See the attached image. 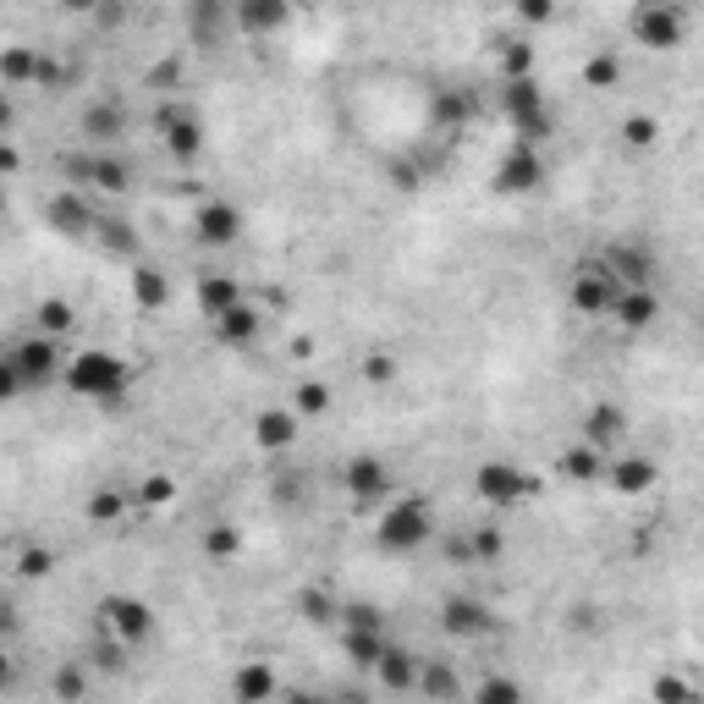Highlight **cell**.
<instances>
[{
	"label": "cell",
	"mask_w": 704,
	"mask_h": 704,
	"mask_svg": "<svg viewBox=\"0 0 704 704\" xmlns=\"http://www.w3.org/2000/svg\"><path fill=\"white\" fill-rule=\"evenodd\" d=\"M61 380H67L72 397H88V402H121V397L133 391V369L105 348L72 352V363H67Z\"/></svg>",
	"instance_id": "obj_1"
},
{
	"label": "cell",
	"mask_w": 704,
	"mask_h": 704,
	"mask_svg": "<svg viewBox=\"0 0 704 704\" xmlns=\"http://www.w3.org/2000/svg\"><path fill=\"white\" fill-rule=\"evenodd\" d=\"M430 534H436L430 507H424L419 496H402V501L385 507V518H380V528H374V545H380L385 556H408V550L430 545Z\"/></svg>",
	"instance_id": "obj_2"
},
{
	"label": "cell",
	"mask_w": 704,
	"mask_h": 704,
	"mask_svg": "<svg viewBox=\"0 0 704 704\" xmlns=\"http://www.w3.org/2000/svg\"><path fill=\"white\" fill-rule=\"evenodd\" d=\"M501 110H507V121L518 127V144H545L550 133H556V116H550V105H545V94L534 78H507L501 88Z\"/></svg>",
	"instance_id": "obj_3"
},
{
	"label": "cell",
	"mask_w": 704,
	"mask_h": 704,
	"mask_svg": "<svg viewBox=\"0 0 704 704\" xmlns=\"http://www.w3.org/2000/svg\"><path fill=\"white\" fill-rule=\"evenodd\" d=\"M17 369H22V380H28V391H45V385H56L67 369H61V336H50V331H33V336H22V342H11L6 352Z\"/></svg>",
	"instance_id": "obj_4"
},
{
	"label": "cell",
	"mask_w": 704,
	"mask_h": 704,
	"mask_svg": "<svg viewBox=\"0 0 704 704\" xmlns=\"http://www.w3.org/2000/svg\"><path fill=\"white\" fill-rule=\"evenodd\" d=\"M627 28H633V39H638L644 50H677V45H683V33H688V17H683V6H655V0H638Z\"/></svg>",
	"instance_id": "obj_5"
},
{
	"label": "cell",
	"mask_w": 704,
	"mask_h": 704,
	"mask_svg": "<svg viewBox=\"0 0 704 704\" xmlns=\"http://www.w3.org/2000/svg\"><path fill=\"white\" fill-rule=\"evenodd\" d=\"M473 490H479L485 507H518V501H528L539 485L528 479L518 462H479V468H473Z\"/></svg>",
	"instance_id": "obj_6"
},
{
	"label": "cell",
	"mask_w": 704,
	"mask_h": 704,
	"mask_svg": "<svg viewBox=\"0 0 704 704\" xmlns=\"http://www.w3.org/2000/svg\"><path fill=\"white\" fill-rule=\"evenodd\" d=\"M616 292H622V281L606 275L595 260H584V270L573 275V286H567V303L584 314V320H606L616 309Z\"/></svg>",
	"instance_id": "obj_7"
},
{
	"label": "cell",
	"mask_w": 704,
	"mask_h": 704,
	"mask_svg": "<svg viewBox=\"0 0 704 704\" xmlns=\"http://www.w3.org/2000/svg\"><path fill=\"white\" fill-rule=\"evenodd\" d=\"M99 622H105L110 638H127V644H144L155 633V612L138 595H105L99 600Z\"/></svg>",
	"instance_id": "obj_8"
},
{
	"label": "cell",
	"mask_w": 704,
	"mask_h": 704,
	"mask_svg": "<svg viewBox=\"0 0 704 704\" xmlns=\"http://www.w3.org/2000/svg\"><path fill=\"white\" fill-rule=\"evenodd\" d=\"M61 172H72V182H88V187H99V193H127L133 187V160H121V155H67L61 160Z\"/></svg>",
	"instance_id": "obj_9"
},
{
	"label": "cell",
	"mask_w": 704,
	"mask_h": 704,
	"mask_svg": "<svg viewBox=\"0 0 704 704\" xmlns=\"http://www.w3.org/2000/svg\"><path fill=\"white\" fill-rule=\"evenodd\" d=\"M155 127H160L166 149H172L182 166H187V160H198V149H204V121H198V110H193V105H160Z\"/></svg>",
	"instance_id": "obj_10"
},
{
	"label": "cell",
	"mask_w": 704,
	"mask_h": 704,
	"mask_svg": "<svg viewBox=\"0 0 704 704\" xmlns=\"http://www.w3.org/2000/svg\"><path fill=\"white\" fill-rule=\"evenodd\" d=\"M193 232H198L204 248H232V243L243 237V209H237L232 198H204V204L193 209Z\"/></svg>",
	"instance_id": "obj_11"
},
{
	"label": "cell",
	"mask_w": 704,
	"mask_h": 704,
	"mask_svg": "<svg viewBox=\"0 0 704 704\" xmlns=\"http://www.w3.org/2000/svg\"><path fill=\"white\" fill-rule=\"evenodd\" d=\"M589 260L600 264L606 275H616L622 286H655V270H661L644 243H612L606 254H589Z\"/></svg>",
	"instance_id": "obj_12"
},
{
	"label": "cell",
	"mask_w": 704,
	"mask_h": 704,
	"mask_svg": "<svg viewBox=\"0 0 704 704\" xmlns=\"http://www.w3.org/2000/svg\"><path fill=\"white\" fill-rule=\"evenodd\" d=\"M545 182V160H539V149L534 144H512L507 155H501V166H496V193H507V198H524Z\"/></svg>",
	"instance_id": "obj_13"
},
{
	"label": "cell",
	"mask_w": 704,
	"mask_h": 704,
	"mask_svg": "<svg viewBox=\"0 0 704 704\" xmlns=\"http://www.w3.org/2000/svg\"><path fill=\"white\" fill-rule=\"evenodd\" d=\"M440 627L451 638H485V633H496V612L479 595H446L440 600Z\"/></svg>",
	"instance_id": "obj_14"
},
{
	"label": "cell",
	"mask_w": 704,
	"mask_h": 704,
	"mask_svg": "<svg viewBox=\"0 0 704 704\" xmlns=\"http://www.w3.org/2000/svg\"><path fill=\"white\" fill-rule=\"evenodd\" d=\"M342 485H348L352 501H380V496H391V468H385V457H369V451H358L348 457V468H342Z\"/></svg>",
	"instance_id": "obj_15"
},
{
	"label": "cell",
	"mask_w": 704,
	"mask_h": 704,
	"mask_svg": "<svg viewBox=\"0 0 704 704\" xmlns=\"http://www.w3.org/2000/svg\"><path fill=\"white\" fill-rule=\"evenodd\" d=\"M606 485H612L616 496H644L649 485H661V468H655V457L612 451V457H606Z\"/></svg>",
	"instance_id": "obj_16"
},
{
	"label": "cell",
	"mask_w": 704,
	"mask_h": 704,
	"mask_svg": "<svg viewBox=\"0 0 704 704\" xmlns=\"http://www.w3.org/2000/svg\"><path fill=\"white\" fill-rule=\"evenodd\" d=\"M45 221H50L61 237H94V221H99V209L88 204L84 193H56V198L45 204Z\"/></svg>",
	"instance_id": "obj_17"
},
{
	"label": "cell",
	"mask_w": 704,
	"mask_h": 704,
	"mask_svg": "<svg viewBox=\"0 0 704 704\" xmlns=\"http://www.w3.org/2000/svg\"><path fill=\"white\" fill-rule=\"evenodd\" d=\"M430 116L440 121V133H457V127H468L473 116H479V94L468 84H446L430 94Z\"/></svg>",
	"instance_id": "obj_18"
},
{
	"label": "cell",
	"mask_w": 704,
	"mask_h": 704,
	"mask_svg": "<svg viewBox=\"0 0 704 704\" xmlns=\"http://www.w3.org/2000/svg\"><path fill=\"white\" fill-rule=\"evenodd\" d=\"M612 320L622 331H649V325L661 320V292H655V286H622Z\"/></svg>",
	"instance_id": "obj_19"
},
{
	"label": "cell",
	"mask_w": 704,
	"mask_h": 704,
	"mask_svg": "<svg viewBox=\"0 0 704 704\" xmlns=\"http://www.w3.org/2000/svg\"><path fill=\"white\" fill-rule=\"evenodd\" d=\"M232 17L243 33L264 39V33H281L292 22V0H232Z\"/></svg>",
	"instance_id": "obj_20"
},
{
	"label": "cell",
	"mask_w": 704,
	"mask_h": 704,
	"mask_svg": "<svg viewBox=\"0 0 704 704\" xmlns=\"http://www.w3.org/2000/svg\"><path fill=\"white\" fill-rule=\"evenodd\" d=\"M419 672H424V661H419L408 644H385V655H380V666H374L380 688H391V694H413V688H419Z\"/></svg>",
	"instance_id": "obj_21"
},
{
	"label": "cell",
	"mask_w": 704,
	"mask_h": 704,
	"mask_svg": "<svg viewBox=\"0 0 704 704\" xmlns=\"http://www.w3.org/2000/svg\"><path fill=\"white\" fill-rule=\"evenodd\" d=\"M127 292H133V309H144V314H160L172 303V281L144 260L127 264Z\"/></svg>",
	"instance_id": "obj_22"
},
{
	"label": "cell",
	"mask_w": 704,
	"mask_h": 704,
	"mask_svg": "<svg viewBox=\"0 0 704 704\" xmlns=\"http://www.w3.org/2000/svg\"><path fill=\"white\" fill-rule=\"evenodd\" d=\"M78 133H84L88 144H116L127 133V110L116 99H88L84 116H78Z\"/></svg>",
	"instance_id": "obj_23"
},
{
	"label": "cell",
	"mask_w": 704,
	"mask_h": 704,
	"mask_svg": "<svg viewBox=\"0 0 704 704\" xmlns=\"http://www.w3.org/2000/svg\"><path fill=\"white\" fill-rule=\"evenodd\" d=\"M260 331H264V314L260 309H248V303H237V309H226V314L209 320V336H215L221 348H248Z\"/></svg>",
	"instance_id": "obj_24"
},
{
	"label": "cell",
	"mask_w": 704,
	"mask_h": 704,
	"mask_svg": "<svg viewBox=\"0 0 704 704\" xmlns=\"http://www.w3.org/2000/svg\"><path fill=\"white\" fill-rule=\"evenodd\" d=\"M226 11H232V0H187V33H193L198 50H215L221 45Z\"/></svg>",
	"instance_id": "obj_25"
},
{
	"label": "cell",
	"mask_w": 704,
	"mask_h": 704,
	"mask_svg": "<svg viewBox=\"0 0 704 704\" xmlns=\"http://www.w3.org/2000/svg\"><path fill=\"white\" fill-rule=\"evenodd\" d=\"M584 440H589V446H600V451L612 457L616 446L627 440V413H622L616 402H595V408H589V419H584Z\"/></svg>",
	"instance_id": "obj_26"
},
{
	"label": "cell",
	"mask_w": 704,
	"mask_h": 704,
	"mask_svg": "<svg viewBox=\"0 0 704 704\" xmlns=\"http://www.w3.org/2000/svg\"><path fill=\"white\" fill-rule=\"evenodd\" d=\"M556 473L573 479V485H595V479H606V451L589 446V440H578V446H567V451L556 457Z\"/></svg>",
	"instance_id": "obj_27"
},
{
	"label": "cell",
	"mask_w": 704,
	"mask_h": 704,
	"mask_svg": "<svg viewBox=\"0 0 704 704\" xmlns=\"http://www.w3.org/2000/svg\"><path fill=\"white\" fill-rule=\"evenodd\" d=\"M297 408H264L260 419H254V440H260V451H286L292 440H297Z\"/></svg>",
	"instance_id": "obj_28"
},
{
	"label": "cell",
	"mask_w": 704,
	"mask_h": 704,
	"mask_svg": "<svg viewBox=\"0 0 704 704\" xmlns=\"http://www.w3.org/2000/svg\"><path fill=\"white\" fill-rule=\"evenodd\" d=\"M94 243H99L105 254H116V260H138V254H144V237H138L133 221H121V215H99V221H94Z\"/></svg>",
	"instance_id": "obj_29"
},
{
	"label": "cell",
	"mask_w": 704,
	"mask_h": 704,
	"mask_svg": "<svg viewBox=\"0 0 704 704\" xmlns=\"http://www.w3.org/2000/svg\"><path fill=\"white\" fill-rule=\"evenodd\" d=\"M385 627H342V649H348V661L358 672H374L380 666V655H385Z\"/></svg>",
	"instance_id": "obj_30"
},
{
	"label": "cell",
	"mask_w": 704,
	"mask_h": 704,
	"mask_svg": "<svg viewBox=\"0 0 704 704\" xmlns=\"http://www.w3.org/2000/svg\"><path fill=\"white\" fill-rule=\"evenodd\" d=\"M275 694V672L264 666V661H243L237 672H232V700L237 704H264Z\"/></svg>",
	"instance_id": "obj_31"
},
{
	"label": "cell",
	"mask_w": 704,
	"mask_h": 704,
	"mask_svg": "<svg viewBox=\"0 0 704 704\" xmlns=\"http://www.w3.org/2000/svg\"><path fill=\"white\" fill-rule=\"evenodd\" d=\"M243 303V286L232 281V275H204L198 281V314L204 320H215V314H226V309H237Z\"/></svg>",
	"instance_id": "obj_32"
},
{
	"label": "cell",
	"mask_w": 704,
	"mask_h": 704,
	"mask_svg": "<svg viewBox=\"0 0 704 704\" xmlns=\"http://www.w3.org/2000/svg\"><path fill=\"white\" fill-rule=\"evenodd\" d=\"M133 501H138V490H116V485H105V490H94V496L84 501V518L88 524H116Z\"/></svg>",
	"instance_id": "obj_33"
},
{
	"label": "cell",
	"mask_w": 704,
	"mask_h": 704,
	"mask_svg": "<svg viewBox=\"0 0 704 704\" xmlns=\"http://www.w3.org/2000/svg\"><path fill=\"white\" fill-rule=\"evenodd\" d=\"M0 78H6V88H22L39 78V50H22V45H11L6 56H0Z\"/></svg>",
	"instance_id": "obj_34"
},
{
	"label": "cell",
	"mask_w": 704,
	"mask_h": 704,
	"mask_svg": "<svg viewBox=\"0 0 704 704\" xmlns=\"http://www.w3.org/2000/svg\"><path fill=\"white\" fill-rule=\"evenodd\" d=\"M419 694H430V700H462V683H457L451 666L424 661V672H419Z\"/></svg>",
	"instance_id": "obj_35"
},
{
	"label": "cell",
	"mask_w": 704,
	"mask_h": 704,
	"mask_svg": "<svg viewBox=\"0 0 704 704\" xmlns=\"http://www.w3.org/2000/svg\"><path fill=\"white\" fill-rule=\"evenodd\" d=\"M616 133H622V144H627V149H655V144H661V121H655L649 110H633Z\"/></svg>",
	"instance_id": "obj_36"
},
{
	"label": "cell",
	"mask_w": 704,
	"mask_h": 704,
	"mask_svg": "<svg viewBox=\"0 0 704 704\" xmlns=\"http://www.w3.org/2000/svg\"><path fill=\"white\" fill-rule=\"evenodd\" d=\"M501 78H534V45L528 39H501Z\"/></svg>",
	"instance_id": "obj_37"
},
{
	"label": "cell",
	"mask_w": 704,
	"mask_h": 704,
	"mask_svg": "<svg viewBox=\"0 0 704 704\" xmlns=\"http://www.w3.org/2000/svg\"><path fill=\"white\" fill-rule=\"evenodd\" d=\"M292 408H297L303 419H320V413L331 408V385H325V380H303V385L292 391Z\"/></svg>",
	"instance_id": "obj_38"
},
{
	"label": "cell",
	"mask_w": 704,
	"mask_h": 704,
	"mask_svg": "<svg viewBox=\"0 0 704 704\" xmlns=\"http://www.w3.org/2000/svg\"><path fill=\"white\" fill-rule=\"evenodd\" d=\"M50 573H56V550H45V545H28V550L17 556V578L39 584V578H50Z\"/></svg>",
	"instance_id": "obj_39"
},
{
	"label": "cell",
	"mask_w": 704,
	"mask_h": 704,
	"mask_svg": "<svg viewBox=\"0 0 704 704\" xmlns=\"http://www.w3.org/2000/svg\"><path fill=\"white\" fill-rule=\"evenodd\" d=\"M397 374H402V363H397V352H385V348L363 352V380H369V385H391Z\"/></svg>",
	"instance_id": "obj_40"
},
{
	"label": "cell",
	"mask_w": 704,
	"mask_h": 704,
	"mask_svg": "<svg viewBox=\"0 0 704 704\" xmlns=\"http://www.w3.org/2000/svg\"><path fill=\"white\" fill-rule=\"evenodd\" d=\"M297 612L309 616V622H320V627H325V622H342V606H331L325 589H303V595H297Z\"/></svg>",
	"instance_id": "obj_41"
},
{
	"label": "cell",
	"mask_w": 704,
	"mask_h": 704,
	"mask_svg": "<svg viewBox=\"0 0 704 704\" xmlns=\"http://www.w3.org/2000/svg\"><path fill=\"white\" fill-rule=\"evenodd\" d=\"M39 331H50V336H67V331H72V303H61V297H45V303H39Z\"/></svg>",
	"instance_id": "obj_42"
},
{
	"label": "cell",
	"mask_w": 704,
	"mask_h": 704,
	"mask_svg": "<svg viewBox=\"0 0 704 704\" xmlns=\"http://www.w3.org/2000/svg\"><path fill=\"white\" fill-rule=\"evenodd\" d=\"M584 84L600 88V94H606V88H616V84H622V61H616V56H589V67H584Z\"/></svg>",
	"instance_id": "obj_43"
},
{
	"label": "cell",
	"mask_w": 704,
	"mask_h": 704,
	"mask_svg": "<svg viewBox=\"0 0 704 704\" xmlns=\"http://www.w3.org/2000/svg\"><path fill=\"white\" fill-rule=\"evenodd\" d=\"M468 550H473V561H501L507 539H501V528H473L468 534Z\"/></svg>",
	"instance_id": "obj_44"
},
{
	"label": "cell",
	"mask_w": 704,
	"mask_h": 704,
	"mask_svg": "<svg viewBox=\"0 0 704 704\" xmlns=\"http://www.w3.org/2000/svg\"><path fill=\"white\" fill-rule=\"evenodd\" d=\"M88 694V677L78 672V666H67V672H56V683H50V700L56 704H72Z\"/></svg>",
	"instance_id": "obj_45"
},
{
	"label": "cell",
	"mask_w": 704,
	"mask_h": 704,
	"mask_svg": "<svg viewBox=\"0 0 704 704\" xmlns=\"http://www.w3.org/2000/svg\"><path fill=\"white\" fill-rule=\"evenodd\" d=\"M385 182H391L397 193H419V187H424V172H419V160H391V166H385Z\"/></svg>",
	"instance_id": "obj_46"
},
{
	"label": "cell",
	"mask_w": 704,
	"mask_h": 704,
	"mask_svg": "<svg viewBox=\"0 0 704 704\" xmlns=\"http://www.w3.org/2000/svg\"><path fill=\"white\" fill-rule=\"evenodd\" d=\"M518 700H524V688L512 677H485L479 683V704H518Z\"/></svg>",
	"instance_id": "obj_47"
},
{
	"label": "cell",
	"mask_w": 704,
	"mask_h": 704,
	"mask_svg": "<svg viewBox=\"0 0 704 704\" xmlns=\"http://www.w3.org/2000/svg\"><path fill=\"white\" fill-rule=\"evenodd\" d=\"M342 627H385V612L369 606V600H348L342 606Z\"/></svg>",
	"instance_id": "obj_48"
},
{
	"label": "cell",
	"mask_w": 704,
	"mask_h": 704,
	"mask_svg": "<svg viewBox=\"0 0 704 704\" xmlns=\"http://www.w3.org/2000/svg\"><path fill=\"white\" fill-rule=\"evenodd\" d=\"M237 545H243V534L232 524H215L204 534V550H209V556H237Z\"/></svg>",
	"instance_id": "obj_49"
},
{
	"label": "cell",
	"mask_w": 704,
	"mask_h": 704,
	"mask_svg": "<svg viewBox=\"0 0 704 704\" xmlns=\"http://www.w3.org/2000/svg\"><path fill=\"white\" fill-rule=\"evenodd\" d=\"M172 496H176V485L166 479V473H149V479L138 485V501H144V507H166Z\"/></svg>",
	"instance_id": "obj_50"
},
{
	"label": "cell",
	"mask_w": 704,
	"mask_h": 704,
	"mask_svg": "<svg viewBox=\"0 0 704 704\" xmlns=\"http://www.w3.org/2000/svg\"><path fill=\"white\" fill-rule=\"evenodd\" d=\"M33 84H39V88H67V84H72V72H67L56 56H39V78H33Z\"/></svg>",
	"instance_id": "obj_51"
},
{
	"label": "cell",
	"mask_w": 704,
	"mask_h": 704,
	"mask_svg": "<svg viewBox=\"0 0 704 704\" xmlns=\"http://www.w3.org/2000/svg\"><path fill=\"white\" fill-rule=\"evenodd\" d=\"M518 17H524L528 28H545L556 17V0H518Z\"/></svg>",
	"instance_id": "obj_52"
},
{
	"label": "cell",
	"mask_w": 704,
	"mask_h": 704,
	"mask_svg": "<svg viewBox=\"0 0 704 704\" xmlns=\"http://www.w3.org/2000/svg\"><path fill=\"white\" fill-rule=\"evenodd\" d=\"M176 84H182V61H176V56H166V61H160V67L149 72V88H160V94H172Z\"/></svg>",
	"instance_id": "obj_53"
},
{
	"label": "cell",
	"mask_w": 704,
	"mask_h": 704,
	"mask_svg": "<svg viewBox=\"0 0 704 704\" xmlns=\"http://www.w3.org/2000/svg\"><path fill=\"white\" fill-rule=\"evenodd\" d=\"M655 700H694V688L688 683H677V677H655V688H649Z\"/></svg>",
	"instance_id": "obj_54"
},
{
	"label": "cell",
	"mask_w": 704,
	"mask_h": 704,
	"mask_svg": "<svg viewBox=\"0 0 704 704\" xmlns=\"http://www.w3.org/2000/svg\"><path fill=\"white\" fill-rule=\"evenodd\" d=\"M67 11H78V17H88V11H105V6H116V0H61Z\"/></svg>",
	"instance_id": "obj_55"
},
{
	"label": "cell",
	"mask_w": 704,
	"mask_h": 704,
	"mask_svg": "<svg viewBox=\"0 0 704 704\" xmlns=\"http://www.w3.org/2000/svg\"><path fill=\"white\" fill-rule=\"evenodd\" d=\"M655 6H683V0H655Z\"/></svg>",
	"instance_id": "obj_56"
}]
</instances>
